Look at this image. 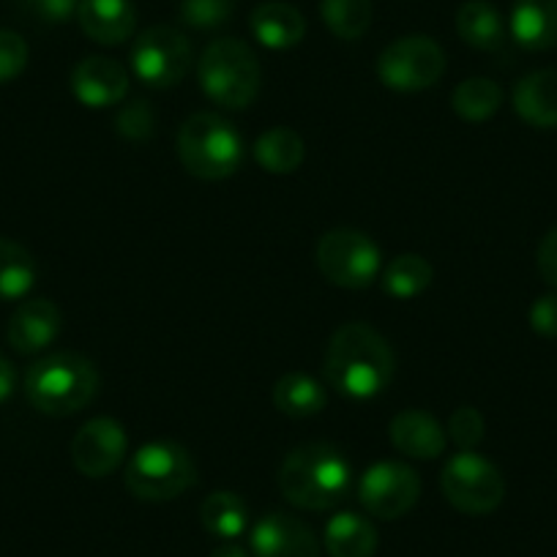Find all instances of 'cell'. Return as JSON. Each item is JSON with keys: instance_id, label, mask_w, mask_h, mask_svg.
Wrapping results in <instances>:
<instances>
[{"instance_id": "6da1fadb", "label": "cell", "mask_w": 557, "mask_h": 557, "mask_svg": "<svg viewBox=\"0 0 557 557\" xmlns=\"http://www.w3.org/2000/svg\"><path fill=\"white\" fill-rule=\"evenodd\" d=\"M396 358L388 339L367 323H345L329 339L325 383L350 399H372L394 380Z\"/></svg>"}, {"instance_id": "83f0119b", "label": "cell", "mask_w": 557, "mask_h": 557, "mask_svg": "<svg viewBox=\"0 0 557 557\" xmlns=\"http://www.w3.org/2000/svg\"><path fill=\"white\" fill-rule=\"evenodd\" d=\"M503 107V88L490 77H468L454 88L451 110L468 123H484Z\"/></svg>"}, {"instance_id": "1f68e13d", "label": "cell", "mask_w": 557, "mask_h": 557, "mask_svg": "<svg viewBox=\"0 0 557 557\" xmlns=\"http://www.w3.org/2000/svg\"><path fill=\"white\" fill-rule=\"evenodd\" d=\"M448 437L459 446V451H475L481 441H484L486 421L481 416V410L465 405L459 410H454V416L448 418Z\"/></svg>"}, {"instance_id": "d4e9b609", "label": "cell", "mask_w": 557, "mask_h": 557, "mask_svg": "<svg viewBox=\"0 0 557 557\" xmlns=\"http://www.w3.org/2000/svg\"><path fill=\"white\" fill-rule=\"evenodd\" d=\"M383 290L396 301H410L421 293L430 290L435 268L421 255H396L388 265L383 268Z\"/></svg>"}, {"instance_id": "8fae6325", "label": "cell", "mask_w": 557, "mask_h": 557, "mask_svg": "<svg viewBox=\"0 0 557 557\" xmlns=\"http://www.w3.org/2000/svg\"><path fill=\"white\" fill-rule=\"evenodd\" d=\"M421 497V475L405 462H374L358 481V500L367 508L369 517L394 519L412 511Z\"/></svg>"}, {"instance_id": "44dd1931", "label": "cell", "mask_w": 557, "mask_h": 557, "mask_svg": "<svg viewBox=\"0 0 557 557\" xmlns=\"http://www.w3.org/2000/svg\"><path fill=\"white\" fill-rule=\"evenodd\" d=\"M377 541V528L356 511L336 513L323 533V546L331 557H374Z\"/></svg>"}, {"instance_id": "ac0fdd59", "label": "cell", "mask_w": 557, "mask_h": 557, "mask_svg": "<svg viewBox=\"0 0 557 557\" xmlns=\"http://www.w3.org/2000/svg\"><path fill=\"white\" fill-rule=\"evenodd\" d=\"M513 112L533 128H557V69L530 72L513 85Z\"/></svg>"}, {"instance_id": "4fadbf2b", "label": "cell", "mask_w": 557, "mask_h": 557, "mask_svg": "<svg viewBox=\"0 0 557 557\" xmlns=\"http://www.w3.org/2000/svg\"><path fill=\"white\" fill-rule=\"evenodd\" d=\"M251 552L255 557H320V541L298 517L271 511L251 528Z\"/></svg>"}, {"instance_id": "d590c367", "label": "cell", "mask_w": 557, "mask_h": 557, "mask_svg": "<svg viewBox=\"0 0 557 557\" xmlns=\"http://www.w3.org/2000/svg\"><path fill=\"white\" fill-rule=\"evenodd\" d=\"M535 265H539V273L546 285L557 290V227H552L549 233L541 238L539 255H535Z\"/></svg>"}, {"instance_id": "603a6c76", "label": "cell", "mask_w": 557, "mask_h": 557, "mask_svg": "<svg viewBox=\"0 0 557 557\" xmlns=\"http://www.w3.org/2000/svg\"><path fill=\"white\" fill-rule=\"evenodd\" d=\"M307 157L304 137L290 126H273L262 132L255 143V159L265 173L290 175L296 173Z\"/></svg>"}, {"instance_id": "9c48e42d", "label": "cell", "mask_w": 557, "mask_h": 557, "mask_svg": "<svg viewBox=\"0 0 557 557\" xmlns=\"http://www.w3.org/2000/svg\"><path fill=\"white\" fill-rule=\"evenodd\" d=\"M446 74V52L430 36H401L377 58V77L396 94H418Z\"/></svg>"}, {"instance_id": "7a4b0ae2", "label": "cell", "mask_w": 557, "mask_h": 557, "mask_svg": "<svg viewBox=\"0 0 557 557\" xmlns=\"http://www.w3.org/2000/svg\"><path fill=\"white\" fill-rule=\"evenodd\" d=\"M278 492L304 511H329L347 497L352 470L334 443H304L293 448L278 468Z\"/></svg>"}, {"instance_id": "5b68a950", "label": "cell", "mask_w": 557, "mask_h": 557, "mask_svg": "<svg viewBox=\"0 0 557 557\" xmlns=\"http://www.w3.org/2000/svg\"><path fill=\"white\" fill-rule=\"evenodd\" d=\"M260 61L240 39H216L197 61L200 88L224 110H246L260 94Z\"/></svg>"}, {"instance_id": "e0dca14e", "label": "cell", "mask_w": 557, "mask_h": 557, "mask_svg": "<svg viewBox=\"0 0 557 557\" xmlns=\"http://www.w3.org/2000/svg\"><path fill=\"white\" fill-rule=\"evenodd\" d=\"M77 20L83 34L104 47L123 45L137 28L132 0H79Z\"/></svg>"}, {"instance_id": "74e56055", "label": "cell", "mask_w": 557, "mask_h": 557, "mask_svg": "<svg viewBox=\"0 0 557 557\" xmlns=\"http://www.w3.org/2000/svg\"><path fill=\"white\" fill-rule=\"evenodd\" d=\"M211 557H249V552H246L244 546L235 544V541H224L222 546H216V549L211 552Z\"/></svg>"}, {"instance_id": "52a82bcc", "label": "cell", "mask_w": 557, "mask_h": 557, "mask_svg": "<svg viewBox=\"0 0 557 557\" xmlns=\"http://www.w3.org/2000/svg\"><path fill=\"white\" fill-rule=\"evenodd\" d=\"M318 268L331 285L363 290L383 273V255L367 233L334 227L318 240Z\"/></svg>"}, {"instance_id": "277c9868", "label": "cell", "mask_w": 557, "mask_h": 557, "mask_svg": "<svg viewBox=\"0 0 557 557\" xmlns=\"http://www.w3.org/2000/svg\"><path fill=\"white\" fill-rule=\"evenodd\" d=\"M178 159L200 181H224L244 162V139L230 121L213 112H195L178 128Z\"/></svg>"}, {"instance_id": "30bf717a", "label": "cell", "mask_w": 557, "mask_h": 557, "mask_svg": "<svg viewBox=\"0 0 557 557\" xmlns=\"http://www.w3.org/2000/svg\"><path fill=\"white\" fill-rule=\"evenodd\" d=\"M132 69L148 88H173L191 69V41L170 25H153L134 41Z\"/></svg>"}, {"instance_id": "f546056e", "label": "cell", "mask_w": 557, "mask_h": 557, "mask_svg": "<svg viewBox=\"0 0 557 557\" xmlns=\"http://www.w3.org/2000/svg\"><path fill=\"white\" fill-rule=\"evenodd\" d=\"M235 0H181V20L195 30H216L233 17Z\"/></svg>"}, {"instance_id": "ba28073f", "label": "cell", "mask_w": 557, "mask_h": 557, "mask_svg": "<svg viewBox=\"0 0 557 557\" xmlns=\"http://www.w3.org/2000/svg\"><path fill=\"white\" fill-rule=\"evenodd\" d=\"M443 497L457 511L470 517H484L500 508L506 497V479L490 459L475 451H459L443 465L441 473Z\"/></svg>"}, {"instance_id": "9a60e30c", "label": "cell", "mask_w": 557, "mask_h": 557, "mask_svg": "<svg viewBox=\"0 0 557 557\" xmlns=\"http://www.w3.org/2000/svg\"><path fill=\"white\" fill-rule=\"evenodd\" d=\"M61 325L63 314L50 298H30V301L20 304L17 312L9 320L7 339L20 356H36L58 339Z\"/></svg>"}, {"instance_id": "d6a6232c", "label": "cell", "mask_w": 557, "mask_h": 557, "mask_svg": "<svg viewBox=\"0 0 557 557\" xmlns=\"http://www.w3.org/2000/svg\"><path fill=\"white\" fill-rule=\"evenodd\" d=\"M28 66V45L14 30L0 28V85L12 83Z\"/></svg>"}, {"instance_id": "cb8c5ba5", "label": "cell", "mask_w": 557, "mask_h": 557, "mask_svg": "<svg viewBox=\"0 0 557 557\" xmlns=\"http://www.w3.org/2000/svg\"><path fill=\"white\" fill-rule=\"evenodd\" d=\"M325 405V388L304 372L282 374L273 385V407L287 418H312L323 412Z\"/></svg>"}, {"instance_id": "4dcf8cb0", "label": "cell", "mask_w": 557, "mask_h": 557, "mask_svg": "<svg viewBox=\"0 0 557 557\" xmlns=\"http://www.w3.org/2000/svg\"><path fill=\"white\" fill-rule=\"evenodd\" d=\"M115 132L121 134L128 143H143V139H151L157 132V115H153L151 104L143 99H134L128 104H123L117 110L115 117Z\"/></svg>"}, {"instance_id": "5bb4252c", "label": "cell", "mask_w": 557, "mask_h": 557, "mask_svg": "<svg viewBox=\"0 0 557 557\" xmlns=\"http://www.w3.org/2000/svg\"><path fill=\"white\" fill-rule=\"evenodd\" d=\"M74 99L90 110L115 107L128 94V72L115 58L90 55L79 61L72 72Z\"/></svg>"}, {"instance_id": "7402d4cb", "label": "cell", "mask_w": 557, "mask_h": 557, "mask_svg": "<svg viewBox=\"0 0 557 557\" xmlns=\"http://www.w3.org/2000/svg\"><path fill=\"white\" fill-rule=\"evenodd\" d=\"M457 34L465 45L481 52H497L506 41L503 17L490 0H468L459 7Z\"/></svg>"}, {"instance_id": "8992f818", "label": "cell", "mask_w": 557, "mask_h": 557, "mask_svg": "<svg viewBox=\"0 0 557 557\" xmlns=\"http://www.w3.org/2000/svg\"><path fill=\"white\" fill-rule=\"evenodd\" d=\"M123 484L137 500L168 503L197 484V465L181 443L153 441L132 454Z\"/></svg>"}, {"instance_id": "e575fe53", "label": "cell", "mask_w": 557, "mask_h": 557, "mask_svg": "<svg viewBox=\"0 0 557 557\" xmlns=\"http://www.w3.org/2000/svg\"><path fill=\"white\" fill-rule=\"evenodd\" d=\"M530 329L544 339H557V293H546V296L535 298L530 307Z\"/></svg>"}, {"instance_id": "3957f363", "label": "cell", "mask_w": 557, "mask_h": 557, "mask_svg": "<svg viewBox=\"0 0 557 557\" xmlns=\"http://www.w3.org/2000/svg\"><path fill=\"white\" fill-rule=\"evenodd\" d=\"M99 394V369L79 352H50L25 374V396L45 416H74Z\"/></svg>"}, {"instance_id": "7c38bea8", "label": "cell", "mask_w": 557, "mask_h": 557, "mask_svg": "<svg viewBox=\"0 0 557 557\" xmlns=\"http://www.w3.org/2000/svg\"><path fill=\"white\" fill-rule=\"evenodd\" d=\"M128 451V437L121 421L115 418H90L79 426L72 441V462L88 479H104L115 473Z\"/></svg>"}, {"instance_id": "f1b7e54d", "label": "cell", "mask_w": 557, "mask_h": 557, "mask_svg": "<svg viewBox=\"0 0 557 557\" xmlns=\"http://www.w3.org/2000/svg\"><path fill=\"white\" fill-rule=\"evenodd\" d=\"M325 28L342 41H358L372 25V0H320Z\"/></svg>"}, {"instance_id": "2e32d148", "label": "cell", "mask_w": 557, "mask_h": 557, "mask_svg": "<svg viewBox=\"0 0 557 557\" xmlns=\"http://www.w3.org/2000/svg\"><path fill=\"white\" fill-rule=\"evenodd\" d=\"M388 437L391 446L407 459H437L441 454H446L448 446V432L443 430V424L435 416H430L426 410H401L391 418L388 424Z\"/></svg>"}, {"instance_id": "484cf974", "label": "cell", "mask_w": 557, "mask_h": 557, "mask_svg": "<svg viewBox=\"0 0 557 557\" xmlns=\"http://www.w3.org/2000/svg\"><path fill=\"white\" fill-rule=\"evenodd\" d=\"M200 522L216 539L235 541L244 533L246 524H249V506L235 492H211L200 506Z\"/></svg>"}, {"instance_id": "4316f807", "label": "cell", "mask_w": 557, "mask_h": 557, "mask_svg": "<svg viewBox=\"0 0 557 557\" xmlns=\"http://www.w3.org/2000/svg\"><path fill=\"white\" fill-rule=\"evenodd\" d=\"M39 268L23 244L0 238V301L25 298L36 285Z\"/></svg>"}, {"instance_id": "836d02e7", "label": "cell", "mask_w": 557, "mask_h": 557, "mask_svg": "<svg viewBox=\"0 0 557 557\" xmlns=\"http://www.w3.org/2000/svg\"><path fill=\"white\" fill-rule=\"evenodd\" d=\"M20 9H23L28 17H34L36 23L61 25L66 23L72 14H77L79 0H20Z\"/></svg>"}, {"instance_id": "8d00e7d4", "label": "cell", "mask_w": 557, "mask_h": 557, "mask_svg": "<svg viewBox=\"0 0 557 557\" xmlns=\"http://www.w3.org/2000/svg\"><path fill=\"white\" fill-rule=\"evenodd\" d=\"M14 385H17V372L7 356H0V401H7L14 394Z\"/></svg>"}, {"instance_id": "ffe728a7", "label": "cell", "mask_w": 557, "mask_h": 557, "mask_svg": "<svg viewBox=\"0 0 557 557\" xmlns=\"http://www.w3.org/2000/svg\"><path fill=\"white\" fill-rule=\"evenodd\" d=\"M511 36L530 52L557 47V0H513Z\"/></svg>"}, {"instance_id": "d6986e66", "label": "cell", "mask_w": 557, "mask_h": 557, "mask_svg": "<svg viewBox=\"0 0 557 557\" xmlns=\"http://www.w3.org/2000/svg\"><path fill=\"white\" fill-rule=\"evenodd\" d=\"M251 34L265 50H293L307 34V20L290 3L268 0L251 12Z\"/></svg>"}]
</instances>
